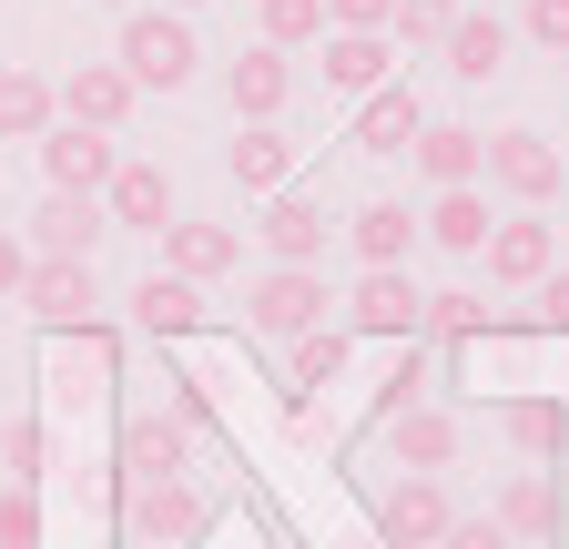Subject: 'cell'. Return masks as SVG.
I'll use <instances>...</instances> for the list:
<instances>
[{
  "label": "cell",
  "mask_w": 569,
  "mask_h": 549,
  "mask_svg": "<svg viewBox=\"0 0 569 549\" xmlns=\"http://www.w3.org/2000/svg\"><path fill=\"white\" fill-rule=\"evenodd\" d=\"M478 264H488V286H539V274L559 264V224L549 214H498Z\"/></svg>",
  "instance_id": "10"
},
{
  "label": "cell",
  "mask_w": 569,
  "mask_h": 549,
  "mask_svg": "<svg viewBox=\"0 0 569 549\" xmlns=\"http://www.w3.org/2000/svg\"><path fill=\"white\" fill-rule=\"evenodd\" d=\"M244 264V234L234 224H163V274H183V286H224V274Z\"/></svg>",
  "instance_id": "16"
},
{
  "label": "cell",
  "mask_w": 569,
  "mask_h": 549,
  "mask_svg": "<svg viewBox=\"0 0 569 549\" xmlns=\"http://www.w3.org/2000/svg\"><path fill=\"white\" fill-rule=\"evenodd\" d=\"M122 306H132V326H142V336H193V326H203V286H183V274H163V264L142 274Z\"/></svg>",
  "instance_id": "25"
},
{
  "label": "cell",
  "mask_w": 569,
  "mask_h": 549,
  "mask_svg": "<svg viewBox=\"0 0 569 549\" xmlns=\"http://www.w3.org/2000/svg\"><path fill=\"white\" fill-rule=\"evenodd\" d=\"M213 529V499H203V478H132L122 489V549H193Z\"/></svg>",
  "instance_id": "1"
},
{
  "label": "cell",
  "mask_w": 569,
  "mask_h": 549,
  "mask_svg": "<svg viewBox=\"0 0 569 549\" xmlns=\"http://www.w3.org/2000/svg\"><path fill=\"white\" fill-rule=\"evenodd\" d=\"M31 153H41V173H51V193H102L112 163H122V153H112V132H82V122H51Z\"/></svg>",
  "instance_id": "12"
},
{
  "label": "cell",
  "mask_w": 569,
  "mask_h": 549,
  "mask_svg": "<svg viewBox=\"0 0 569 549\" xmlns=\"http://www.w3.org/2000/svg\"><path fill=\"white\" fill-rule=\"evenodd\" d=\"M519 31H529L539 51H559V61H569V0H529V11H519Z\"/></svg>",
  "instance_id": "36"
},
{
  "label": "cell",
  "mask_w": 569,
  "mask_h": 549,
  "mask_svg": "<svg viewBox=\"0 0 569 549\" xmlns=\"http://www.w3.org/2000/svg\"><path fill=\"white\" fill-rule=\"evenodd\" d=\"M407 407H427V347H417V336H407V357L377 377V428H387V418H407Z\"/></svg>",
  "instance_id": "31"
},
{
  "label": "cell",
  "mask_w": 569,
  "mask_h": 549,
  "mask_svg": "<svg viewBox=\"0 0 569 549\" xmlns=\"http://www.w3.org/2000/svg\"><path fill=\"white\" fill-rule=\"evenodd\" d=\"M458 11H468V0H397V41L407 51H438L458 31Z\"/></svg>",
  "instance_id": "33"
},
{
  "label": "cell",
  "mask_w": 569,
  "mask_h": 549,
  "mask_svg": "<svg viewBox=\"0 0 569 549\" xmlns=\"http://www.w3.org/2000/svg\"><path fill=\"white\" fill-rule=\"evenodd\" d=\"M346 357H356V336L346 326H316V336H296V347H284V397H316V387H336L346 377Z\"/></svg>",
  "instance_id": "27"
},
{
  "label": "cell",
  "mask_w": 569,
  "mask_h": 549,
  "mask_svg": "<svg viewBox=\"0 0 569 549\" xmlns=\"http://www.w3.org/2000/svg\"><path fill=\"white\" fill-rule=\"evenodd\" d=\"M0 549H41V499L31 489H0Z\"/></svg>",
  "instance_id": "34"
},
{
  "label": "cell",
  "mask_w": 569,
  "mask_h": 549,
  "mask_svg": "<svg viewBox=\"0 0 569 549\" xmlns=\"http://www.w3.org/2000/svg\"><path fill=\"white\" fill-rule=\"evenodd\" d=\"M407 163L427 173V193H458V183L488 173V132H468V122H427L417 143H407Z\"/></svg>",
  "instance_id": "18"
},
{
  "label": "cell",
  "mask_w": 569,
  "mask_h": 549,
  "mask_svg": "<svg viewBox=\"0 0 569 549\" xmlns=\"http://www.w3.org/2000/svg\"><path fill=\"white\" fill-rule=\"evenodd\" d=\"M509 41H519V31L498 21V11H458V31H448L438 51H448L458 82H498V72H509Z\"/></svg>",
  "instance_id": "23"
},
{
  "label": "cell",
  "mask_w": 569,
  "mask_h": 549,
  "mask_svg": "<svg viewBox=\"0 0 569 549\" xmlns=\"http://www.w3.org/2000/svg\"><path fill=\"white\" fill-rule=\"evenodd\" d=\"M112 61L132 72V92H183V82L203 72V41H193V21H183V11H122Z\"/></svg>",
  "instance_id": "2"
},
{
  "label": "cell",
  "mask_w": 569,
  "mask_h": 549,
  "mask_svg": "<svg viewBox=\"0 0 569 549\" xmlns=\"http://www.w3.org/2000/svg\"><path fill=\"white\" fill-rule=\"evenodd\" d=\"M326 306H336V296H326V274H316V264H264L254 286H244V326H254V336H274V347L316 336V326H326Z\"/></svg>",
  "instance_id": "4"
},
{
  "label": "cell",
  "mask_w": 569,
  "mask_h": 549,
  "mask_svg": "<svg viewBox=\"0 0 569 549\" xmlns=\"http://www.w3.org/2000/svg\"><path fill=\"white\" fill-rule=\"evenodd\" d=\"M458 448H468V428L448 418V407H407V418H387V458H397L407 478H438V468H458Z\"/></svg>",
  "instance_id": "15"
},
{
  "label": "cell",
  "mask_w": 569,
  "mask_h": 549,
  "mask_svg": "<svg viewBox=\"0 0 569 549\" xmlns=\"http://www.w3.org/2000/svg\"><path fill=\"white\" fill-rule=\"evenodd\" d=\"M254 41L264 51H316L326 41V0H254Z\"/></svg>",
  "instance_id": "30"
},
{
  "label": "cell",
  "mask_w": 569,
  "mask_h": 549,
  "mask_svg": "<svg viewBox=\"0 0 569 549\" xmlns=\"http://www.w3.org/2000/svg\"><path fill=\"white\" fill-rule=\"evenodd\" d=\"M21 286H31V244L0 234V306H21Z\"/></svg>",
  "instance_id": "40"
},
{
  "label": "cell",
  "mask_w": 569,
  "mask_h": 549,
  "mask_svg": "<svg viewBox=\"0 0 569 549\" xmlns=\"http://www.w3.org/2000/svg\"><path fill=\"white\" fill-rule=\"evenodd\" d=\"M112 234V214H102V193H41V214H31V254H51V264H92V244Z\"/></svg>",
  "instance_id": "7"
},
{
  "label": "cell",
  "mask_w": 569,
  "mask_h": 549,
  "mask_svg": "<svg viewBox=\"0 0 569 549\" xmlns=\"http://www.w3.org/2000/svg\"><path fill=\"white\" fill-rule=\"evenodd\" d=\"M488 519L509 529V539H549L559 529V489L539 468H519V478H498V499H488Z\"/></svg>",
  "instance_id": "28"
},
{
  "label": "cell",
  "mask_w": 569,
  "mask_h": 549,
  "mask_svg": "<svg viewBox=\"0 0 569 549\" xmlns=\"http://www.w3.org/2000/svg\"><path fill=\"white\" fill-rule=\"evenodd\" d=\"M51 122H61V92L41 72H21V61H0V143H41Z\"/></svg>",
  "instance_id": "26"
},
{
  "label": "cell",
  "mask_w": 569,
  "mask_h": 549,
  "mask_svg": "<svg viewBox=\"0 0 569 549\" xmlns=\"http://www.w3.org/2000/svg\"><path fill=\"white\" fill-rule=\"evenodd\" d=\"M346 244H356V274H367V264H407L427 234H417V214H407L397 193H377V203H356V214H346Z\"/></svg>",
  "instance_id": "20"
},
{
  "label": "cell",
  "mask_w": 569,
  "mask_h": 549,
  "mask_svg": "<svg viewBox=\"0 0 569 549\" xmlns=\"http://www.w3.org/2000/svg\"><path fill=\"white\" fill-rule=\"evenodd\" d=\"M326 234H336V224H326V203H316L306 183H284V193L254 203V244H264L274 264H326Z\"/></svg>",
  "instance_id": "5"
},
{
  "label": "cell",
  "mask_w": 569,
  "mask_h": 549,
  "mask_svg": "<svg viewBox=\"0 0 569 549\" xmlns=\"http://www.w3.org/2000/svg\"><path fill=\"white\" fill-rule=\"evenodd\" d=\"M224 102H234V122H284V102H296V51H234L224 61Z\"/></svg>",
  "instance_id": "9"
},
{
  "label": "cell",
  "mask_w": 569,
  "mask_h": 549,
  "mask_svg": "<svg viewBox=\"0 0 569 549\" xmlns=\"http://www.w3.org/2000/svg\"><path fill=\"white\" fill-rule=\"evenodd\" d=\"M529 296H539V326H549V336H569V264H549Z\"/></svg>",
  "instance_id": "39"
},
{
  "label": "cell",
  "mask_w": 569,
  "mask_h": 549,
  "mask_svg": "<svg viewBox=\"0 0 569 549\" xmlns=\"http://www.w3.org/2000/svg\"><path fill=\"white\" fill-rule=\"evenodd\" d=\"M468 336H498V306H488V296H468V286L427 296V316H417V347H468Z\"/></svg>",
  "instance_id": "29"
},
{
  "label": "cell",
  "mask_w": 569,
  "mask_h": 549,
  "mask_svg": "<svg viewBox=\"0 0 569 549\" xmlns=\"http://www.w3.org/2000/svg\"><path fill=\"white\" fill-rule=\"evenodd\" d=\"M21 306L61 336V326H92V306H102V286H92V264H51V254H31V286H21Z\"/></svg>",
  "instance_id": "19"
},
{
  "label": "cell",
  "mask_w": 569,
  "mask_h": 549,
  "mask_svg": "<svg viewBox=\"0 0 569 549\" xmlns=\"http://www.w3.org/2000/svg\"><path fill=\"white\" fill-rule=\"evenodd\" d=\"M417 316H427V296L407 286V264H367L356 296H346V336H387V347H407Z\"/></svg>",
  "instance_id": "6"
},
{
  "label": "cell",
  "mask_w": 569,
  "mask_h": 549,
  "mask_svg": "<svg viewBox=\"0 0 569 549\" xmlns=\"http://www.w3.org/2000/svg\"><path fill=\"white\" fill-rule=\"evenodd\" d=\"M102 214H112V234H163V224H173V173L122 153L112 183H102Z\"/></svg>",
  "instance_id": "13"
},
{
  "label": "cell",
  "mask_w": 569,
  "mask_h": 549,
  "mask_svg": "<svg viewBox=\"0 0 569 549\" xmlns=\"http://www.w3.org/2000/svg\"><path fill=\"white\" fill-rule=\"evenodd\" d=\"M559 163H569V153H559Z\"/></svg>",
  "instance_id": "43"
},
{
  "label": "cell",
  "mask_w": 569,
  "mask_h": 549,
  "mask_svg": "<svg viewBox=\"0 0 569 549\" xmlns=\"http://www.w3.org/2000/svg\"><path fill=\"white\" fill-rule=\"evenodd\" d=\"M438 549H519V539H509V529H498V519H488V509H478V519H468V509H458V519H448V539H438Z\"/></svg>",
  "instance_id": "38"
},
{
  "label": "cell",
  "mask_w": 569,
  "mask_h": 549,
  "mask_svg": "<svg viewBox=\"0 0 569 549\" xmlns=\"http://www.w3.org/2000/svg\"><path fill=\"white\" fill-rule=\"evenodd\" d=\"M102 11H132V0H102Z\"/></svg>",
  "instance_id": "42"
},
{
  "label": "cell",
  "mask_w": 569,
  "mask_h": 549,
  "mask_svg": "<svg viewBox=\"0 0 569 549\" xmlns=\"http://www.w3.org/2000/svg\"><path fill=\"white\" fill-rule=\"evenodd\" d=\"M31 458H41V438H31V428H0V489H31V478H41Z\"/></svg>",
  "instance_id": "37"
},
{
  "label": "cell",
  "mask_w": 569,
  "mask_h": 549,
  "mask_svg": "<svg viewBox=\"0 0 569 549\" xmlns=\"http://www.w3.org/2000/svg\"><path fill=\"white\" fill-rule=\"evenodd\" d=\"M488 224H498V214H488V193H478V183L438 193V203L417 214V234L438 244V254H458V264H478V254H488Z\"/></svg>",
  "instance_id": "21"
},
{
  "label": "cell",
  "mask_w": 569,
  "mask_h": 549,
  "mask_svg": "<svg viewBox=\"0 0 569 549\" xmlns=\"http://www.w3.org/2000/svg\"><path fill=\"white\" fill-rule=\"evenodd\" d=\"M163 11H203V0H163Z\"/></svg>",
  "instance_id": "41"
},
{
  "label": "cell",
  "mask_w": 569,
  "mask_h": 549,
  "mask_svg": "<svg viewBox=\"0 0 569 549\" xmlns=\"http://www.w3.org/2000/svg\"><path fill=\"white\" fill-rule=\"evenodd\" d=\"M559 428H569V407H549V397H519V407H509V448H519V458H549Z\"/></svg>",
  "instance_id": "32"
},
{
  "label": "cell",
  "mask_w": 569,
  "mask_h": 549,
  "mask_svg": "<svg viewBox=\"0 0 569 549\" xmlns=\"http://www.w3.org/2000/svg\"><path fill=\"white\" fill-rule=\"evenodd\" d=\"M448 519H458L448 478H397V489L377 499V539H387V549H438Z\"/></svg>",
  "instance_id": "8"
},
{
  "label": "cell",
  "mask_w": 569,
  "mask_h": 549,
  "mask_svg": "<svg viewBox=\"0 0 569 549\" xmlns=\"http://www.w3.org/2000/svg\"><path fill=\"white\" fill-rule=\"evenodd\" d=\"M51 92H61V122H82V132H122L132 102H142L122 61H82V72H61Z\"/></svg>",
  "instance_id": "11"
},
{
  "label": "cell",
  "mask_w": 569,
  "mask_h": 549,
  "mask_svg": "<svg viewBox=\"0 0 569 549\" xmlns=\"http://www.w3.org/2000/svg\"><path fill=\"white\" fill-rule=\"evenodd\" d=\"M316 51H326V92H346V102H367V92L397 82V41L387 31H326Z\"/></svg>",
  "instance_id": "14"
},
{
  "label": "cell",
  "mask_w": 569,
  "mask_h": 549,
  "mask_svg": "<svg viewBox=\"0 0 569 549\" xmlns=\"http://www.w3.org/2000/svg\"><path fill=\"white\" fill-rule=\"evenodd\" d=\"M326 31H387L397 41V0H326Z\"/></svg>",
  "instance_id": "35"
},
{
  "label": "cell",
  "mask_w": 569,
  "mask_h": 549,
  "mask_svg": "<svg viewBox=\"0 0 569 549\" xmlns=\"http://www.w3.org/2000/svg\"><path fill=\"white\" fill-rule=\"evenodd\" d=\"M193 468V428L183 418H122V489L132 478H183Z\"/></svg>",
  "instance_id": "22"
},
{
  "label": "cell",
  "mask_w": 569,
  "mask_h": 549,
  "mask_svg": "<svg viewBox=\"0 0 569 549\" xmlns=\"http://www.w3.org/2000/svg\"><path fill=\"white\" fill-rule=\"evenodd\" d=\"M224 173H234V193H244V203H264V193H284V183H296V143H284L274 122H234Z\"/></svg>",
  "instance_id": "17"
},
{
  "label": "cell",
  "mask_w": 569,
  "mask_h": 549,
  "mask_svg": "<svg viewBox=\"0 0 569 549\" xmlns=\"http://www.w3.org/2000/svg\"><path fill=\"white\" fill-rule=\"evenodd\" d=\"M417 132H427V102H417L407 82H387V92L356 102V153H407Z\"/></svg>",
  "instance_id": "24"
},
{
  "label": "cell",
  "mask_w": 569,
  "mask_h": 549,
  "mask_svg": "<svg viewBox=\"0 0 569 549\" xmlns=\"http://www.w3.org/2000/svg\"><path fill=\"white\" fill-rule=\"evenodd\" d=\"M478 183H488V193H509V214H549V203L569 193V163H559L549 132L509 122V132H488V173H478Z\"/></svg>",
  "instance_id": "3"
}]
</instances>
